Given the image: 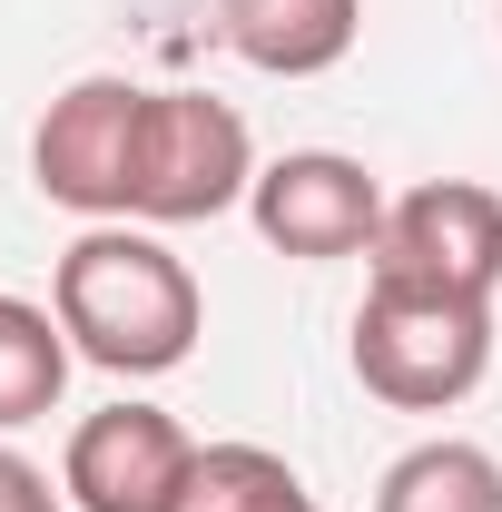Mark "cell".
Here are the masks:
<instances>
[{"mask_svg":"<svg viewBox=\"0 0 502 512\" xmlns=\"http://www.w3.org/2000/svg\"><path fill=\"white\" fill-rule=\"evenodd\" d=\"M69 325L50 306H30V296H0V434H20V424H40L50 404L69 394Z\"/></svg>","mask_w":502,"mask_h":512,"instance_id":"cell-10","label":"cell"},{"mask_svg":"<svg viewBox=\"0 0 502 512\" xmlns=\"http://www.w3.org/2000/svg\"><path fill=\"white\" fill-rule=\"evenodd\" d=\"M256 188V138L227 99L207 89H148V128H138V178H128V217L138 227H207Z\"/></svg>","mask_w":502,"mask_h":512,"instance_id":"cell-3","label":"cell"},{"mask_svg":"<svg viewBox=\"0 0 502 512\" xmlns=\"http://www.w3.org/2000/svg\"><path fill=\"white\" fill-rule=\"evenodd\" d=\"M375 512H502V463L463 434H434V444L384 463Z\"/></svg>","mask_w":502,"mask_h":512,"instance_id":"cell-9","label":"cell"},{"mask_svg":"<svg viewBox=\"0 0 502 512\" xmlns=\"http://www.w3.org/2000/svg\"><path fill=\"white\" fill-rule=\"evenodd\" d=\"M365 0H217V40L266 79H325L355 50Z\"/></svg>","mask_w":502,"mask_h":512,"instance_id":"cell-8","label":"cell"},{"mask_svg":"<svg viewBox=\"0 0 502 512\" xmlns=\"http://www.w3.org/2000/svg\"><path fill=\"white\" fill-rule=\"evenodd\" d=\"M188 473L197 444L158 404H99V414H79V434L60 453V493L79 512H178Z\"/></svg>","mask_w":502,"mask_h":512,"instance_id":"cell-7","label":"cell"},{"mask_svg":"<svg viewBox=\"0 0 502 512\" xmlns=\"http://www.w3.org/2000/svg\"><path fill=\"white\" fill-rule=\"evenodd\" d=\"M178 512H315V493L296 483V463L266 444H197V473Z\"/></svg>","mask_w":502,"mask_h":512,"instance_id":"cell-11","label":"cell"},{"mask_svg":"<svg viewBox=\"0 0 502 512\" xmlns=\"http://www.w3.org/2000/svg\"><path fill=\"white\" fill-rule=\"evenodd\" d=\"M493 375V306L404 276H365L355 306V384L394 414H453Z\"/></svg>","mask_w":502,"mask_h":512,"instance_id":"cell-2","label":"cell"},{"mask_svg":"<svg viewBox=\"0 0 502 512\" xmlns=\"http://www.w3.org/2000/svg\"><path fill=\"white\" fill-rule=\"evenodd\" d=\"M0 512H69V493H50V473H40L30 453L0 444Z\"/></svg>","mask_w":502,"mask_h":512,"instance_id":"cell-12","label":"cell"},{"mask_svg":"<svg viewBox=\"0 0 502 512\" xmlns=\"http://www.w3.org/2000/svg\"><path fill=\"white\" fill-rule=\"evenodd\" d=\"M375 276L404 286H443V296H483L502 286V197L483 178H424V188L384 197Z\"/></svg>","mask_w":502,"mask_h":512,"instance_id":"cell-5","label":"cell"},{"mask_svg":"<svg viewBox=\"0 0 502 512\" xmlns=\"http://www.w3.org/2000/svg\"><path fill=\"white\" fill-rule=\"evenodd\" d=\"M315 512H325V503H315Z\"/></svg>","mask_w":502,"mask_h":512,"instance_id":"cell-13","label":"cell"},{"mask_svg":"<svg viewBox=\"0 0 502 512\" xmlns=\"http://www.w3.org/2000/svg\"><path fill=\"white\" fill-rule=\"evenodd\" d=\"M50 316L69 325V345L99 365V375H168L188 365L197 335H207V296L178 256L158 247L148 227H89L50 276Z\"/></svg>","mask_w":502,"mask_h":512,"instance_id":"cell-1","label":"cell"},{"mask_svg":"<svg viewBox=\"0 0 502 512\" xmlns=\"http://www.w3.org/2000/svg\"><path fill=\"white\" fill-rule=\"evenodd\" d=\"M247 217H256V237L276 256H306V266H325V256H375L384 188H375V168L345 158V148H286L276 168H256Z\"/></svg>","mask_w":502,"mask_h":512,"instance_id":"cell-6","label":"cell"},{"mask_svg":"<svg viewBox=\"0 0 502 512\" xmlns=\"http://www.w3.org/2000/svg\"><path fill=\"white\" fill-rule=\"evenodd\" d=\"M138 128H148V89L119 69H89L50 99V119L30 128V178L69 217H128V178H138Z\"/></svg>","mask_w":502,"mask_h":512,"instance_id":"cell-4","label":"cell"}]
</instances>
